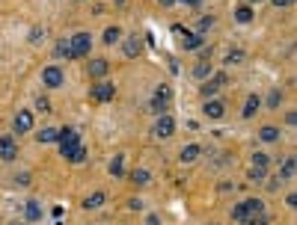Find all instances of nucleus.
<instances>
[{
    "instance_id": "24",
    "label": "nucleus",
    "mask_w": 297,
    "mask_h": 225,
    "mask_svg": "<svg viewBox=\"0 0 297 225\" xmlns=\"http://www.w3.org/2000/svg\"><path fill=\"white\" fill-rule=\"evenodd\" d=\"M211 74H214V71H211V66L205 62V59H202V62H199V66L193 69V77H196V80H208Z\"/></svg>"
},
{
    "instance_id": "14",
    "label": "nucleus",
    "mask_w": 297,
    "mask_h": 225,
    "mask_svg": "<svg viewBox=\"0 0 297 225\" xmlns=\"http://www.w3.org/2000/svg\"><path fill=\"white\" fill-rule=\"evenodd\" d=\"M87 71H89V77H104L107 71H110V62L107 59H89V66H87Z\"/></svg>"
},
{
    "instance_id": "5",
    "label": "nucleus",
    "mask_w": 297,
    "mask_h": 225,
    "mask_svg": "<svg viewBox=\"0 0 297 225\" xmlns=\"http://www.w3.org/2000/svg\"><path fill=\"white\" fill-rule=\"evenodd\" d=\"M69 42H71V51H74V59H77V56H87L89 48H92V36H89L87 30H84V33H74Z\"/></svg>"
},
{
    "instance_id": "22",
    "label": "nucleus",
    "mask_w": 297,
    "mask_h": 225,
    "mask_svg": "<svg viewBox=\"0 0 297 225\" xmlns=\"http://www.w3.org/2000/svg\"><path fill=\"white\" fill-rule=\"evenodd\" d=\"M110 175H113V178H122L125 175V157L122 154H116L110 160Z\"/></svg>"
},
{
    "instance_id": "9",
    "label": "nucleus",
    "mask_w": 297,
    "mask_h": 225,
    "mask_svg": "<svg viewBox=\"0 0 297 225\" xmlns=\"http://www.w3.org/2000/svg\"><path fill=\"white\" fill-rule=\"evenodd\" d=\"M175 134V121H173V116H157V121H155V137L157 139H170Z\"/></svg>"
},
{
    "instance_id": "7",
    "label": "nucleus",
    "mask_w": 297,
    "mask_h": 225,
    "mask_svg": "<svg viewBox=\"0 0 297 225\" xmlns=\"http://www.w3.org/2000/svg\"><path fill=\"white\" fill-rule=\"evenodd\" d=\"M63 80H66V74H63L60 66H48V69L42 71V83H45L48 89H60L63 86Z\"/></svg>"
},
{
    "instance_id": "11",
    "label": "nucleus",
    "mask_w": 297,
    "mask_h": 225,
    "mask_svg": "<svg viewBox=\"0 0 297 225\" xmlns=\"http://www.w3.org/2000/svg\"><path fill=\"white\" fill-rule=\"evenodd\" d=\"M89 92H92V98H95V101L107 104V101H113V95H116V86H113V83H95V86L89 89Z\"/></svg>"
},
{
    "instance_id": "2",
    "label": "nucleus",
    "mask_w": 297,
    "mask_h": 225,
    "mask_svg": "<svg viewBox=\"0 0 297 225\" xmlns=\"http://www.w3.org/2000/svg\"><path fill=\"white\" fill-rule=\"evenodd\" d=\"M57 145H60V154L69 157V151L74 145H80V134L74 131V127H63L60 131V137H57Z\"/></svg>"
},
{
    "instance_id": "28",
    "label": "nucleus",
    "mask_w": 297,
    "mask_h": 225,
    "mask_svg": "<svg viewBox=\"0 0 297 225\" xmlns=\"http://www.w3.org/2000/svg\"><path fill=\"white\" fill-rule=\"evenodd\" d=\"M235 21H238V24H250V21H253V9H250V6L235 9Z\"/></svg>"
},
{
    "instance_id": "34",
    "label": "nucleus",
    "mask_w": 297,
    "mask_h": 225,
    "mask_svg": "<svg viewBox=\"0 0 297 225\" xmlns=\"http://www.w3.org/2000/svg\"><path fill=\"white\" fill-rule=\"evenodd\" d=\"M267 104H271V107H280L282 104V92H280V89H274V92L267 95Z\"/></svg>"
},
{
    "instance_id": "20",
    "label": "nucleus",
    "mask_w": 297,
    "mask_h": 225,
    "mask_svg": "<svg viewBox=\"0 0 297 225\" xmlns=\"http://www.w3.org/2000/svg\"><path fill=\"white\" fill-rule=\"evenodd\" d=\"M57 137H60V131H57V127H42L36 139H39L42 145H51V142H57Z\"/></svg>"
},
{
    "instance_id": "43",
    "label": "nucleus",
    "mask_w": 297,
    "mask_h": 225,
    "mask_svg": "<svg viewBox=\"0 0 297 225\" xmlns=\"http://www.w3.org/2000/svg\"><path fill=\"white\" fill-rule=\"evenodd\" d=\"M199 3H202V0H199Z\"/></svg>"
},
{
    "instance_id": "39",
    "label": "nucleus",
    "mask_w": 297,
    "mask_h": 225,
    "mask_svg": "<svg viewBox=\"0 0 297 225\" xmlns=\"http://www.w3.org/2000/svg\"><path fill=\"white\" fill-rule=\"evenodd\" d=\"M146 225H160V216H157V213H152V216L146 219Z\"/></svg>"
},
{
    "instance_id": "8",
    "label": "nucleus",
    "mask_w": 297,
    "mask_h": 225,
    "mask_svg": "<svg viewBox=\"0 0 297 225\" xmlns=\"http://www.w3.org/2000/svg\"><path fill=\"white\" fill-rule=\"evenodd\" d=\"M0 160H3V163L18 160V142H15V137H0Z\"/></svg>"
},
{
    "instance_id": "4",
    "label": "nucleus",
    "mask_w": 297,
    "mask_h": 225,
    "mask_svg": "<svg viewBox=\"0 0 297 225\" xmlns=\"http://www.w3.org/2000/svg\"><path fill=\"white\" fill-rule=\"evenodd\" d=\"M170 98H173L170 86H167V83H160V86L155 89V95H152V110H155L157 116H164V113H167V107H170Z\"/></svg>"
},
{
    "instance_id": "3",
    "label": "nucleus",
    "mask_w": 297,
    "mask_h": 225,
    "mask_svg": "<svg viewBox=\"0 0 297 225\" xmlns=\"http://www.w3.org/2000/svg\"><path fill=\"white\" fill-rule=\"evenodd\" d=\"M173 33L181 36V48H184V51H199V48H202V42H205V39H202L199 33H191V30H184L181 24H175Z\"/></svg>"
},
{
    "instance_id": "40",
    "label": "nucleus",
    "mask_w": 297,
    "mask_h": 225,
    "mask_svg": "<svg viewBox=\"0 0 297 225\" xmlns=\"http://www.w3.org/2000/svg\"><path fill=\"white\" fill-rule=\"evenodd\" d=\"M160 6H175V0H157Z\"/></svg>"
},
{
    "instance_id": "19",
    "label": "nucleus",
    "mask_w": 297,
    "mask_h": 225,
    "mask_svg": "<svg viewBox=\"0 0 297 225\" xmlns=\"http://www.w3.org/2000/svg\"><path fill=\"white\" fill-rule=\"evenodd\" d=\"M259 139H262V142H277V139H280V127H274V124H264L262 131H259Z\"/></svg>"
},
{
    "instance_id": "37",
    "label": "nucleus",
    "mask_w": 297,
    "mask_h": 225,
    "mask_svg": "<svg viewBox=\"0 0 297 225\" xmlns=\"http://www.w3.org/2000/svg\"><path fill=\"white\" fill-rule=\"evenodd\" d=\"M271 3H274V6H277V9H282V6H291V3H294V0H271Z\"/></svg>"
},
{
    "instance_id": "13",
    "label": "nucleus",
    "mask_w": 297,
    "mask_h": 225,
    "mask_svg": "<svg viewBox=\"0 0 297 225\" xmlns=\"http://www.w3.org/2000/svg\"><path fill=\"white\" fill-rule=\"evenodd\" d=\"M202 113H205L208 119H223V116H226V104H223V101H217V98H208Z\"/></svg>"
},
{
    "instance_id": "18",
    "label": "nucleus",
    "mask_w": 297,
    "mask_h": 225,
    "mask_svg": "<svg viewBox=\"0 0 297 225\" xmlns=\"http://www.w3.org/2000/svg\"><path fill=\"white\" fill-rule=\"evenodd\" d=\"M199 154H202V148H199V145H184V148H181V163H193V160H199Z\"/></svg>"
},
{
    "instance_id": "27",
    "label": "nucleus",
    "mask_w": 297,
    "mask_h": 225,
    "mask_svg": "<svg viewBox=\"0 0 297 225\" xmlns=\"http://www.w3.org/2000/svg\"><path fill=\"white\" fill-rule=\"evenodd\" d=\"M297 169V163H294V157H285L282 160V166H280V178H291Z\"/></svg>"
},
{
    "instance_id": "23",
    "label": "nucleus",
    "mask_w": 297,
    "mask_h": 225,
    "mask_svg": "<svg viewBox=\"0 0 297 225\" xmlns=\"http://www.w3.org/2000/svg\"><path fill=\"white\" fill-rule=\"evenodd\" d=\"M131 181H134L137 187H146V184L152 181V175H149V169H134V172H131Z\"/></svg>"
},
{
    "instance_id": "33",
    "label": "nucleus",
    "mask_w": 297,
    "mask_h": 225,
    "mask_svg": "<svg viewBox=\"0 0 297 225\" xmlns=\"http://www.w3.org/2000/svg\"><path fill=\"white\" fill-rule=\"evenodd\" d=\"M42 39H45V30H42V27H33V30H30V42H33V45H42Z\"/></svg>"
},
{
    "instance_id": "12",
    "label": "nucleus",
    "mask_w": 297,
    "mask_h": 225,
    "mask_svg": "<svg viewBox=\"0 0 297 225\" xmlns=\"http://www.w3.org/2000/svg\"><path fill=\"white\" fill-rule=\"evenodd\" d=\"M12 127H15V134H27V131H33V113H30V110H18Z\"/></svg>"
},
{
    "instance_id": "6",
    "label": "nucleus",
    "mask_w": 297,
    "mask_h": 225,
    "mask_svg": "<svg viewBox=\"0 0 297 225\" xmlns=\"http://www.w3.org/2000/svg\"><path fill=\"white\" fill-rule=\"evenodd\" d=\"M223 86H226V74H211L208 80L202 83V89H199V92H202V98L208 101V98H214V95H217Z\"/></svg>"
},
{
    "instance_id": "30",
    "label": "nucleus",
    "mask_w": 297,
    "mask_h": 225,
    "mask_svg": "<svg viewBox=\"0 0 297 225\" xmlns=\"http://www.w3.org/2000/svg\"><path fill=\"white\" fill-rule=\"evenodd\" d=\"M238 62H244V51H229L226 66H238Z\"/></svg>"
},
{
    "instance_id": "26",
    "label": "nucleus",
    "mask_w": 297,
    "mask_h": 225,
    "mask_svg": "<svg viewBox=\"0 0 297 225\" xmlns=\"http://www.w3.org/2000/svg\"><path fill=\"white\" fill-rule=\"evenodd\" d=\"M119 39H122V30L119 27H107L104 30V45H119Z\"/></svg>"
},
{
    "instance_id": "36",
    "label": "nucleus",
    "mask_w": 297,
    "mask_h": 225,
    "mask_svg": "<svg viewBox=\"0 0 297 225\" xmlns=\"http://www.w3.org/2000/svg\"><path fill=\"white\" fill-rule=\"evenodd\" d=\"M244 225H267V213H259V216H253V219H247Z\"/></svg>"
},
{
    "instance_id": "21",
    "label": "nucleus",
    "mask_w": 297,
    "mask_h": 225,
    "mask_svg": "<svg viewBox=\"0 0 297 225\" xmlns=\"http://www.w3.org/2000/svg\"><path fill=\"white\" fill-rule=\"evenodd\" d=\"M53 51H57V56H66V59H74V51H71V42H69V39H60Z\"/></svg>"
},
{
    "instance_id": "42",
    "label": "nucleus",
    "mask_w": 297,
    "mask_h": 225,
    "mask_svg": "<svg viewBox=\"0 0 297 225\" xmlns=\"http://www.w3.org/2000/svg\"><path fill=\"white\" fill-rule=\"evenodd\" d=\"M250 3H259V0H250Z\"/></svg>"
},
{
    "instance_id": "32",
    "label": "nucleus",
    "mask_w": 297,
    "mask_h": 225,
    "mask_svg": "<svg viewBox=\"0 0 297 225\" xmlns=\"http://www.w3.org/2000/svg\"><path fill=\"white\" fill-rule=\"evenodd\" d=\"M253 166H264V169H267V166H271V157L262 154V151H259V154H253Z\"/></svg>"
},
{
    "instance_id": "16",
    "label": "nucleus",
    "mask_w": 297,
    "mask_h": 225,
    "mask_svg": "<svg viewBox=\"0 0 297 225\" xmlns=\"http://www.w3.org/2000/svg\"><path fill=\"white\" fill-rule=\"evenodd\" d=\"M104 202H107L104 192H92V196H87V199H84V210H98Z\"/></svg>"
},
{
    "instance_id": "29",
    "label": "nucleus",
    "mask_w": 297,
    "mask_h": 225,
    "mask_svg": "<svg viewBox=\"0 0 297 225\" xmlns=\"http://www.w3.org/2000/svg\"><path fill=\"white\" fill-rule=\"evenodd\" d=\"M264 178H267L264 166H250V181H264Z\"/></svg>"
},
{
    "instance_id": "1",
    "label": "nucleus",
    "mask_w": 297,
    "mask_h": 225,
    "mask_svg": "<svg viewBox=\"0 0 297 225\" xmlns=\"http://www.w3.org/2000/svg\"><path fill=\"white\" fill-rule=\"evenodd\" d=\"M259 213H264V202L262 199H247V202H241V205L232 208V219H235V222H247V219H253V216H259Z\"/></svg>"
},
{
    "instance_id": "15",
    "label": "nucleus",
    "mask_w": 297,
    "mask_h": 225,
    "mask_svg": "<svg viewBox=\"0 0 297 225\" xmlns=\"http://www.w3.org/2000/svg\"><path fill=\"white\" fill-rule=\"evenodd\" d=\"M259 107H262V98H259V95H247V101H244V110H241V116H244V119H253V116L259 113Z\"/></svg>"
},
{
    "instance_id": "31",
    "label": "nucleus",
    "mask_w": 297,
    "mask_h": 225,
    "mask_svg": "<svg viewBox=\"0 0 297 225\" xmlns=\"http://www.w3.org/2000/svg\"><path fill=\"white\" fill-rule=\"evenodd\" d=\"M211 27H214V18L205 15V18H199V27H196V30H199V36H202L205 30H211Z\"/></svg>"
},
{
    "instance_id": "10",
    "label": "nucleus",
    "mask_w": 297,
    "mask_h": 225,
    "mask_svg": "<svg viewBox=\"0 0 297 225\" xmlns=\"http://www.w3.org/2000/svg\"><path fill=\"white\" fill-rule=\"evenodd\" d=\"M122 53L128 56V59H137V56L143 53V39H140V36H137V33L128 36V39L122 42Z\"/></svg>"
},
{
    "instance_id": "17",
    "label": "nucleus",
    "mask_w": 297,
    "mask_h": 225,
    "mask_svg": "<svg viewBox=\"0 0 297 225\" xmlns=\"http://www.w3.org/2000/svg\"><path fill=\"white\" fill-rule=\"evenodd\" d=\"M24 216H27V222H39L42 219V205L39 202H27L24 205Z\"/></svg>"
},
{
    "instance_id": "41",
    "label": "nucleus",
    "mask_w": 297,
    "mask_h": 225,
    "mask_svg": "<svg viewBox=\"0 0 297 225\" xmlns=\"http://www.w3.org/2000/svg\"><path fill=\"white\" fill-rule=\"evenodd\" d=\"M15 225H27V222H15Z\"/></svg>"
},
{
    "instance_id": "35",
    "label": "nucleus",
    "mask_w": 297,
    "mask_h": 225,
    "mask_svg": "<svg viewBox=\"0 0 297 225\" xmlns=\"http://www.w3.org/2000/svg\"><path fill=\"white\" fill-rule=\"evenodd\" d=\"M36 110H42V113H51V101L39 95V98H36Z\"/></svg>"
},
{
    "instance_id": "38",
    "label": "nucleus",
    "mask_w": 297,
    "mask_h": 225,
    "mask_svg": "<svg viewBox=\"0 0 297 225\" xmlns=\"http://www.w3.org/2000/svg\"><path fill=\"white\" fill-rule=\"evenodd\" d=\"M128 208H131V210H140L143 202H140V199H131V202H128Z\"/></svg>"
},
{
    "instance_id": "25",
    "label": "nucleus",
    "mask_w": 297,
    "mask_h": 225,
    "mask_svg": "<svg viewBox=\"0 0 297 225\" xmlns=\"http://www.w3.org/2000/svg\"><path fill=\"white\" fill-rule=\"evenodd\" d=\"M66 160H69V163H84V160H87V148H84V145H74Z\"/></svg>"
}]
</instances>
